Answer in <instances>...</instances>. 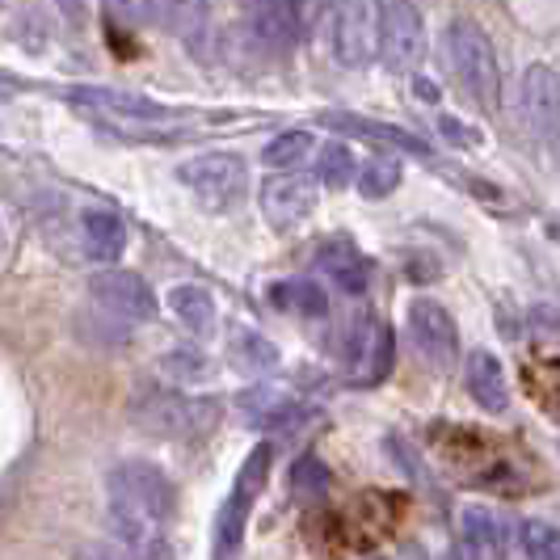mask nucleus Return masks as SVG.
Wrapping results in <instances>:
<instances>
[{"mask_svg":"<svg viewBox=\"0 0 560 560\" xmlns=\"http://www.w3.org/2000/svg\"><path fill=\"white\" fill-rule=\"evenodd\" d=\"M334 127L341 131H354V136H366V140H380V143H393V148H405V152H413V156H425V143L418 136H409V131H400V127H388V122H375V118H350V114H337L329 118Z\"/></svg>","mask_w":560,"mask_h":560,"instance_id":"nucleus-21","label":"nucleus"},{"mask_svg":"<svg viewBox=\"0 0 560 560\" xmlns=\"http://www.w3.org/2000/svg\"><path fill=\"white\" fill-rule=\"evenodd\" d=\"M380 59L393 72H413L425 59V26L413 0H388L384 4V38H380Z\"/></svg>","mask_w":560,"mask_h":560,"instance_id":"nucleus-12","label":"nucleus"},{"mask_svg":"<svg viewBox=\"0 0 560 560\" xmlns=\"http://www.w3.org/2000/svg\"><path fill=\"white\" fill-rule=\"evenodd\" d=\"M195 0H152V9H156V22L168 30H177V22L186 18V9H190Z\"/></svg>","mask_w":560,"mask_h":560,"instance_id":"nucleus-32","label":"nucleus"},{"mask_svg":"<svg viewBox=\"0 0 560 560\" xmlns=\"http://www.w3.org/2000/svg\"><path fill=\"white\" fill-rule=\"evenodd\" d=\"M77 560H161V557L140 552V548H131V544H122V539L106 535V539H89V544H81V548H77Z\"/></svg>","mask_w":560,"mask_h":560,"instance_id":"nucleus-30","label":"nucleus"},{"mask_svg":"<svg viewBox=\"0 0 560 560\" xmlns=\"http://www.w3.org/2000/svg\"><path fill=\"white\" fill-rule=\"evenodd\" d=\"M177 177L207 211H228L249 190V165L236 152H202L177 165Z\"/></svg>","mask_w":560,"mask_h":560,"instance_id":"nucleus-4","label":"nucleus"},{"mask_svg":"<svg viewBox=\"0 0 560 560\" xmlns=\"http://www.w3.org/2000/svg\"><path fill=\"white\" fill-rule=\"evenodd\" d=\"M270 459H275V451L261 443V447L249 451L245 468L236 472L232 498H228L224 518H220V552H232V548L241 544L245 518H249V510H253V502H257V493H261V489H266V480H270Z\"/></svg>","mask_w":560,"mask_h":560,"instance_id":"nucleus-13","label":"nucleus"},{"mask_svg":"<svg viewBox=\"0 0 560 560\" xmlns=\"http://www.w3.org/2000/svg\"><path fill=\"white\" fill-rule=\"evenodd\" d=\"M455 539L464 560H505V523L489 505H464Z\"/></svg>","mask_w":560,"mask_h":560,"instance_id":"nucleus-15","label":"nucleus"},{"mask_svg":"<svg viewBox=\"0 0 560 560\" xmlns=\"http://www.w3.org/2000/svg\"><path fill=\"white\" fill-rule=\"evenodd\" d=\"M468 393L485 413H502L510 405V388H505V366L493 350H472L468 354Z\"/></svg>","mask_w":560,"mask_h":560,"instance_id":"nucleus-17","label":"nucleus"},{"mask_svg":"<svg viewBox=\"0 0 560 560\" xmlns=\"http://www.w3.org/2000/svg\"><path fill=\"white\" fill-rule=\"evenodd\" d=\"M316 177L329 190H346L354 182V152L346 143H325L320 156H316Z\"/></svg>","mask_w":560,"mask_h":560,"instance_id":"nucleus-25","label":"nucleus"},{"mask_svg":"<svg viewBox=\"0 0 560 560\" xmlns=\"http://www.w3.org/2000/svg\"><path fill=\"white\" fill-rule=\"evenodd\" d=\"M371 560H384V557H371Z\"/></svg>","mask_w":560,"mask_h":560,"instance_id":"nucleus-36","label":"nucleus"},{"mask_svg":"<svg viewBox=\"0 0 560 560\" xmlns=\"http://www.w3.org/2000/svg\"><path fill=\"white\" fill-rule=\"evenodd\" d=\"M400 177H405V168L396 156H366V165L359 168V195L380 202L400 186Z\"/></svg>","mask_w":560,"mask_h":560,"instance_id":"nucleus-23","label":"nucleus"},{"mask_svg":"<svg viewBox=\"0 0 560 560\" xmlns=\"http://www.w3.org/2000/svg\"><path fill=\"white\" fill-rule=\"evenodd\" d=\"M380 38H384L380 0H334L329 47L341 68H366L371 59H380Z\"/></svg>","mask_w":560,"mask_h":560,"instance_id":"nucleus-3","label":"nucleus"},{"mask_svg":"<svg viewBox=\"0 0 560 560\" xmlns=\"http://www.w3.org/2000/svg\"><path fill=\"white\" fill-rule=\"evenodd\" d=\"M136 421L148 434H161V439H190L220 421V405L207 396L152 393L136 405Z\"/></svg>","mask_w":560,"mask_h":560,"instance_id":"nucleus-7","label":"nucleus"},{"mask_svg":"<svg viewBox=\"0 0 560 560\" xmlns=\"http://www.w3.org/2000/svg\"><path fill=\"white\" fill-rule=\"evenodd\" d=\"M68 102L84 110L93 122H102V127H110V131H122V136H131L136 127H148V122H168L173 110H165L161 102H152V97H143V93H127V89H102V84H81V89H72L68 93Z\"/></svg>","mask_w":560,"mask_h":560,"instance_id":"nucleus-5","label":"nucleus"},{"mask_svg":"<svg viewBox=\"0 0 560 560\" xmlns=\"http://www.w3.org/2000/svg\"><path fill=\"white\" fill-rule=\"evenodd\" d=\"M337 354L354 384H380L393 371V329L375 316H350L337 337Z\"/></svg>","mask_w":560,"mask_h":560,"instance_id":"nucleus-6","label":"nucleus"},{"mask_svg":"<svg viewBox=\"0 0 560 560\" xmlns=\"http://www.w3.org/2000/svg\"><path fill=\"white\" fill-rule=\"evenodd\" d=\"M518 110L535 143L560 156V77L548 63H532L518 81Z\"/></svg>","mask_w":560,"mask_h":560,"instance_id":"nucleus-8","label":"nucleus"},{"mask_svg":"<svg viewBox=\"0 0 560 560\" xmlns=\"http://www.w3.org/2000/svg\"><path fill=\"white\" fill-rule=\"evenodd\" d=\"M106 502H110V518H118V523L165 532L177 514V489L156 464L122 459L106 477Z\"/></svg>","mask_w":560,"mask_h":560,"instance_id":"nucleus-1","label":"nucleus"},{"mask_svg":"<svg viewBox=\"0 0 560 560\" xmlns=\"http://www.w3.org/2000/svg\"><path fill=\"white\" fill-rule=\"evenodd\" d=\"M161 375L173 380V384H202V380L215 375V363L195 346H177V350L161 354Z\"/></svg>","mask_w":560,"mask_h":560,"instance_id":"nucleus-22","label":"nucleus"},{"mask_svg":"<svg viewBox=\"0 0 560 560\" xmlns=\"http://www.w3.org/2000/svg\"><path fill=\"white\" fill-rule=\"evenodd\" d=\"M312 148H316L312 131H282V136H275V140L266 143L261 161H266L270 168H279V173H287V168L304 165V161L312 156Z\"/></svg>","mask_w":560,"mask_h":560,"instance_id":"nucleus-24","label":"nucleus"},{"mask_svg":"<svg viewBox=\"0 0 560 560\" xmlns=\"http://www.w3.org/2000/svg\"><path fill=\"white\" fill-rule=\"evenodd\" d=\"M518 544H523L527 560H560V527H552V523H539V518L523 523Z\"/></svg>","mask_w":560,"mask_h":560,"instance_id":"nucleus-29","label":"nucleus"},{"mask_svg":"<svg viewBox=\"0 0 560 560\" xmlns=\"http://www.w3.org/2000/svg\"><path fill=\"white\" fill-rule=\"evenodd\" d=\"M443 131H447L455 143H477V131H464V127H455V118H443Z\"/></svg>","mask_w":560,"mask_h":560,"instance_id":"nucleus-33","label":"nucleus"},{"mask_svg":"<svg viewBox=\"0 0 560 560\" xmlns=\"http://www.w3.org/2000/svg\"><path fill=\"white\" fill-rule=\"evenodd\" d=\"M168 312H173L190 334H211V329H215V316H220L211 291L198 287V282H177V287H168Z\"/></svg>","mask_w":560,"mask_h":560,"instance_id":"nucleus-20","label":"nucleus"},{"mask_svg":"<svg viewBox=\"0 0 560 560\" xmlns=\"http://www.w3.org/2000/svg\"><path fill=\"white\" fill-rule=\"evenodd\" d=\"M418 89H421V97H425V102H439V84H430V81H418Z\"/></svg>","mask_w":560,"mask_h":560,"instance_id":"nucleus-35","label":"nucleus"},{"mask_svg":"<svg viewBox=\"0 0 560 560\" xmlns=\"http://www.w3.org/2000/svg\"><path fill=\"white\" fill-rule=\"evenodd\" d=\"M228 359H232L236 371H245V375H266V371L279 366V346L266 334L249 329V325H236L228 334Z\"/></svg>","mask_w":560,"mask_h":560,"instance_id":"nucleus-19","label":"nucleus"},{"mask_svg":"<svg viewBox=\"0 0 560 560\" xmlns=\"http://www.w3.org/2000/svg\"><path fill=\"white\" fill-rule=\"evenodd\" d=\"M257 202H261L266 224H275L279 232H287V228H295L300 220L312 215V207H316V182H312L308 173H300V168H287V173L266 177Z\"/></svg>","mask_w":560,"mask_h":560,"instance_id":"nucleus-14","label":"nucleus"},{"mask_svg":"<svg viewBox=\"0 0 560 560\" xmlns=\"http://www.w3.org/2000/svg\"><path fill=\"white\" fill-rule=\"evenodd\" d=\"M409 337H413L421 359L430 366H439V371H447V366L459 359L455 320H451V312L443 308L439 300H430V295H418V300L409 304Z\"/></svg>","mask_w":560,"mask_h":560,"instance_id":"nucleus-11","label":"nucleus"},{"mask_svg":"<svg viewBox=\"0 0 560 560\" xmlns=\"http://www.w3.org/2000/svg\"><path fill=\"white\" fill-rule=\"evenodd\" d=\"M320 18V0H245V22L266 47L304 43Z\"/></svg>","mask_w":560,"mask_h":560,"instance_id":"nucleus-9","label":"nucleus"},{"mask_svg":"<svg viewBox=\"0 0 560 560\" xmlns=\"http://www.w3.org/2000/svg\"><path fill=\"white\" fill-rule=\"evenodd\" d=\"M316 266H320L325 279L334 282L337 291H346V295H363L366 287H371V261H366L359 249H350V245H329V249H320Z\"/></svg>","mask_w":560,"mask_h":560,"instance_id":"nucleus-18","label":"nucleus"},{"mask_svg":"<svg viewBox=\"0 0 560 560\" xmlns=\"http://www.w3.org/2000/svg\"><path fill=\"white\" fill-rule=\"evenodd\" d=\"M89 295L97 308L127 320V325H143L156 316V295L136 270H97L89 279Z\"/></svg>","mask_w":560,"mask_h":560,"instance_id":"nucleus-10","label":"nucleus"},{"mask_svg":"<svg viewBox=\"0 0 560 560\" xmlns=\"http://www.w3.org/2000/svg\"><path fill=\"white\" fill-rule=\"evenodd\" d=\"M106 13L127 30H140V26H148V22H156L152 0H106Z\"/></svg>","mask_w":560,"mask_h":560,"instance_id":"nucleus-31","label":"nucleus"},{"mask_svg":"<svg viewBox=\"0 0 560 560\" xmlns=\"http://www.w3.org/2000/svg\"><path fill=\"white\" fill-rule=\"evenodd\" d=\"M56 4L68 13V18H72V22H81V18H84V0H56Z\"/></svg>","mask_w":560,"mask_h":560,"instance_id":"nucleus-34","label":"nucleus"},{"mask_svg":"<svg viewBox=\"0 0 560 560\" xmlns=\"http://www.w3.org/2000/svg\"><path fill=\"white\" fill-rule=\"evenodd\" d=\"M291 489H295V498H325V493L334 489V472H329V464H325V459H316V455L295 459V468H291Z\"/></svg>","mask_w":560,"mask_h":560,"instance_id":"nucleus-28","label":"nucleus"},{"mask_svg":"<svg viewBox=\"0 0 560 560\" xmlns=\"http://www.w3.org/2000/svg\"><path fill=\"white\" fill-rule=\"evenodd\" d=\"M447 59L459 84L477 97L485 110H493L498 93H502V63H498V51H493V38L472 18H455L447 26Z\"/></svg>","mask_w":560,"mask_h":560,"instance_id":"nucleus-2","label":"nucleus"},{"mask_svg":"<svg viewBox=\"0 0 560 560\" xmlns=\"http://www.w3.org/2000/svg\"><path fill=\"white\" fill-rule=\"evenodd\" d=\"M275 300H279V304H287L291 312H300V316H325V312H329V295L320 291V282H312V279L282 282Z\"/></svg>","mask_w":560,"mask_h":560,"instance_id":"nucleus-26","label":"nucleus"},{"mask_svg":"<svg viewBox=\"0 0 560 560\" xmlns=\"http://www.w3.org/2000/svg\"><path fill=\"white\" fill-rule=\"evenodd\" d=\"M287 405H295V396L287 393L282 384H266V388H249V393L236 396V409H241V413H249L257 425H261L266 418H275V413L287 409Z\"/></svg>","mask_w":560,"mask_h":560,"instance_id":"nucleus-27","label":"nucleus"},{"mask_svg":"<svg viewBox=\"0 0 560 560\" xmlns=\"http://www.w3.org/2000/svg\"><path fill=\"white\" fill-rule=\"evenodd\" d=\"M81 245L93 261H114L127 249V224L110 207H84L81 211Z\"/></svg>","mask_w":560,"mask_h":560,"instance_id":"nucleus-16","label":"nucleus"}]
</instances>
